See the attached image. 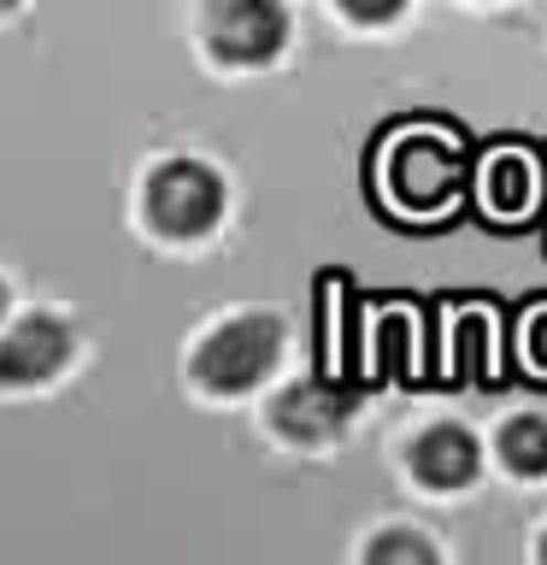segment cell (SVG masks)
<instances>
[{
  "label": "cell",
  "mask_w": 547,
  "mask_h": 565,
  "mask_svg": "<svg viewBox=\"0 0 547 565\" xmlns=\"http://www.w3.org/2000/svg\"><path fill=\"white\" fill-rule=\"evenodd\" d=\"M282 360V324L271 312H242V318H224L218 330L194 348V383L212 388V395H247L259 377H271Z\"/></svg>",
  "instance_id": "cell-1"
},
{
  "label": "cell",
  "mask_w": 547,
  "mask_h": 565,
  "mask_svg": "<svg viewBox=\"0 0 547 565\" xmlns=\"http://www.w3.org/2000/svg\"><path fill=\"white\" fill-rule=\"evenodd\" d=\"M141 212H148V224L159 236L194 242L224 218V177L212 166H201V159H165V166L148 171Z\"/></svg>",
  "instance_id": "cell-2"
},
{
  "label": "cell",
  "mask_w": 547,
  "mask_h": 565,
  "mask_svg": "<svg viewBox=\"0 0 547 565\" xmlns=\"http://www.w3.org/2000/svg\"><path fill=\"white\" fill-rule=\"evenodd\" d=\"M206 47L224 65H271L289 47V12L277 0H218L206 12Z\"/></svg>",
  "instance_id": "cell-3"
},
{
  "label": "cell",
  "mask_w": 547,
  "mask_h": 565,
  "mask_svg": "<svg viewBox=\"0 0 547 565\" xmlns=\"http://www.w3.org/2000/svg\"><path fill=\"white\" fill-rule=\"evenodd\" d=\"M459 148L441 136H400L395 141V166H388V194L406 212H441L459 189Z\"/></svg>",
  "instance_id": "cell-4"
},
{
  "label": "cell",
  "mask_w": 547,
  "mask_h": 565,
  "mask_svg": "<svg viewBox=\"0 0 547 565\" xmlns=\"http://www.w3.org/2000/svg\"><path fill=\"white\" fill-rule=\"evenodd\" d=\"M71 360V324L53 312H24L0 335V388H35L53 383Z\"/></svg>",
  "instance_id": "cell-5"
},
{
  "label": "cell",
  "mask_w": 547,
  "mask_h": 565,
  "mask_svg": "<svg viewBox=\"0 0 547 565\" xmlns=\"http://www.w3.org/2000/svg\"><path fill=\"white\" fill-rule=\"evenodd\" d=\"M347 413H353V388L312 377V383L282 388L277 406H271V424H277V436H289V441H324L347 424Z\"/></svg>",
  "instance_id": "cell-6"
},
{
  "label": "cell",
  "mask_w": 547,
  "mask_h": 565,
  "mask_svg": "<svg viewBox=\"0 0 547 565\" xmlns=\"http://www.w3.org/2000/svg\"><path fill=\"white\" fill-rule=\"evenodd\" d=\"M406 466L423 489H465L476 471H483V448H476L471 430L459 424H430L412 448H406Z\"/></svg>",
  "instance_id": "cell-7"
},
{
  "label": "cell",
  "mask_w": 547,
  "mask_h": 565,
  "mask_svg": "<svg viewBox=\"0 0 547 565\" xmlns=\"http://www.w3.org/2000/svg\"><path fill=\"white\" fill-rule=\"evenodd\" d=\"M529 201H536V166H529L524 153H494L489 159V177H483V206L494 212V218H518V212H529Z\"/></svg>",
  "instance_id": "cell-8"
},
{
  "label": "cell",
  "mask_w": 547,
  "mask_h": 565,
  "mask_svg": "<svg viewBox=\"0 0 547 565\" xmlns=\"http://www.w3.org/2000/svg\"><path fill=\"white\" fill-rule=\"evenodd\" d=\"M501 466L518 477H547V418L518 413L501 424Z\"/></svg>",
  "instance_id": "cell-9"
},
{
  "label": "cell",
  "mask_w": 547,
  "mask_h": 565,
  "mask_svg": "<svg viewBox=\"0 0 547 565\" xmlns=\"http://www.w3.org/2000/svg\"><path fill=\"white\" fill-rule=\"evenodd\" d=\"M365 559H371V565H395V559H412V565H436V542L412 536V530H383V536H371Z\"/></svg>",
  "instance_id": "cell-10"
},
{
  "label": "cell",
  "mask_w": 547,
  "mask_h": 565,
  "mask_svg": "<svg viewBox=\"0 0 547 565\" xmlns=\"http://www.w3.org/2000/svg\"><path fill=\"white\" fill-rule=\"evenodd\" d=\"M406 0H342L347 18H360V24H388V18H400Z\"/></svg>",
  "instance_id": "cell-11"
},
{
  "label": "cell",
  "mask_w": 547,
  "mask_h": 565,
  "mask_svg": "<svg viewBox=\"0 0 547 565\" xmlns=\"http://www.w3.org/2000/svg\"><path fill=\"white\" fill-rule=\"evenodd\" d=\"M524 360L547 371V312H536V318L524 324Z\"/></svg>",
  "instance_id": "cell-12"
},
{
  "label": "cell",
  "mask_w": 547,
  "mask_h": 565,
  "mask_svg": "<svg viewBox=\"0 0 547 565\" xmlns=\"http://www.w3.org/2000/svg\"><path fill=\"white\" fill-rule=\"evenodd\" d=\"M0 318H7V282H0Z\"/></svg>",
  "instance_id": "cell-13"
},
{
  "label": "cell",
  "mask_w": 547,
  "mask_h": 565,
  "mask_svg": "<svg viewBox=\"0 0 547 565\" xmlns=\"http://www.w3.org/2000/svg\"><path fill=\"white\" fill-rule=\"evenodd\" d=\"M12 7H18V0H0V12H12Z\"/></svg>",
  "instance_id": "cell-14"
},
{
  "label": "cell",
  "mask_w": 547,
  "mask_h": 565,
  "mask_svg": "<svg viewBox=\"0 0 547 565\" xmlns=\"http://www.w3.org/2000/svg\"><path fill=\"white\" fill-rule=\"evenodd\" d=\"M536 554H541V559H547V536H541V547H536Z\"/></svg>",
  "instance_id": "cell-15"
}]
</instances>
